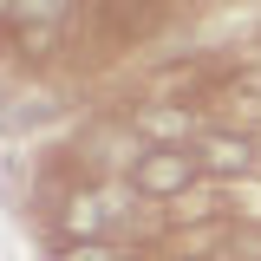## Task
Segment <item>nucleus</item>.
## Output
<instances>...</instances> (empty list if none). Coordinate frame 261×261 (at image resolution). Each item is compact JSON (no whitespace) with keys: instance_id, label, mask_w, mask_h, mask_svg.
I'll list each match as a JSON object with an SVG mask.
<instances>
[{"instance_id":"nucleus-6","label":"nucleus","mask_w":261,"mask_h":261,"mask_svg":"<svg viewBox=\"0 0 261 261\" xmlns=\"http://www.w3.org/2000/svg\"><path fill=\"white\" fill-rule=\"evenodd\" d=\"M0 20H20V0H0Z\"/></svg>"},{"instance_id":"nucleus-3","label":"nucleus","mask_w":261,"mask_h":261,"mask_svg":"<svg viewBox=\"0 0 261 261\" xmlns=\"http://www.w3.org/2000/svg\"><path fill=\"white\" fill-rule=\"evenodd\" d=\"M111 202L105 196H72L65 202V228H72V242H105V228H111Z\"/></svg>"},{"instance_id":"nucleus-4","label":"nucleus","mask_w":261,"mask_h":261,"mask_svg":"<svg viewBox=\"0 0 261 261\" xmlns=\"http://www.w3.org/2000/svg\"><path fill=\"white\" fill-rule=\"evenodd\" d=\"M65 7L72 0H20V27H53V20H65Z\"/></svg>"},{"instance_id":"nucleus-1","label":"nucleus","mask_w":261,"mask_h":261,"mask_svg":"<svg viewBox=\"0 0 261 261\" xmlns=\"http://www.w3.org/2000/svg\"><path fill=\"white\" fill-rule=\"evenodd\" d=\"M196 176H202V157H196L190 144H150L144 157L130 163L137 196H183Z\"/></svg>"},{"instance_id":"nucleus-2","label":"nucleus","mask_w":261,"mask_h":261,"mask_svg":"<svg viewBox=\"0 0 261 261\" xmlns=\"http://www.w3.org/2000/svg\"><path fill=\"white\" fill-rule=\"evenodd\" d=\"M196 157H202V170H216V176H242V170L255 163V144H248V137L216 130V137H202V144H196Z\"/></svg>"},{"instance_id":"nucleus-5","label":"nucleus","mask_w":261,"mask_h":261,"mask_svg":"<svg viewBox=\"0 0 261 261\" xmlns=\"http://www.w3.org/2000/svg\"><path fill=\"white\" fill-rule=\"evenodd\" d=\"M59 261H118V248H111V242H65Z\"/></svg>"}]
</instances>
